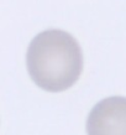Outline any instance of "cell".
<instances>
[{"label": "cell", "instance_id": "6da1fadb", "mask_svg": "<svg viewBox=\"0 0 126 135\" xmlns=\"http://www.w3.org/2000/svg\"><path fill=\"white\" fill-rule=\"evenodd\" d=\"M26 66L41 89L57 93L75 84L83 71V53L78 41L63 30L49 29L30 42Z\"/></svg>", "mask_w": 126, "mask_h": 135}, {"label": "cell", "instance_id": "7a4b0ae2", "mask_svg": "<svg viewBox=\"0 0 126 135\" xmlns=\"http://www.w3.org/2000/svg\"><path fill=\"white\" fill-rule=\"evenodd\" d=\"M88 135H126V97L114 95L97 103L87 119Z\"/></svg>", "mask_w": 126, "mask_h": 135}]
</instances>
